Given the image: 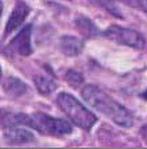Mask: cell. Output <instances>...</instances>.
<instances>
[{"label": "cell", "instance_id": "11", "mask_svg": "<svg viewBox=\"0 0 147 149\" xmlns=\"http://www.w3.org/2000/svg\"><path fill=\"white\" fill-rule=\"evenodd\" d=\"M34 81H35V84H36V88L39 89V92L43 93V95H51L53 91L56 89V83L51 77L46 76V74L35 76Z\"/></svg>", "mask_w": 147, "mask_h": 149}, {"label": "cell", "instance_id": "2", "mask_svg": "<svg viewBox=\"0 0 147 149\" xmlns=\"http://www.w3.org/2000/svg\"><path fill=\"white\" fill-rule=\"evenodd\" d=\"M56 102L63 113L82 129H91V127L96 123V116L70 93H59Z\"/></svg>", "mask_w": 147, "mask_h": 149}, {"label": "cell", "instance_id": "18", "mask_svg": "<svg viewBox=\"0 0 147 149\" xmlns=\"http://www.w3.org/2000/svg\"><path fill=\"white\" fill-rule=\"evenodd\" d=\"M1 11H3V4H1V1H0V15H1Z\"/></svg>", "mask_w": 147, "mask_h": 149}, {"label": "cell", "instance_id": "9", "mask_svg": "<svg viewBox=\"0 0 147 149\" xmlns=\"http://www.w3.org/2000/svg\"><path fill=\"white\" fill-rule=\"evenodd\" d=\"M83 43L74 36H63L60 39V49L67 56H76L82 52Z\"/></svg>", "mask_w": 147, "mask_h": 149}, {"label": "cell", "instance_id": "12", "mask_svg": "<svg viewBox=\"0 0 147 149\" xmlns=\"http://www.w3.org/2000/svg\"><path fill=\"white\" fill-rule=\"evenodd\" d=\"M76 27L79 28V31H80L82 33L87 37H91L98 33L95 25L86 17H79L78 20H76Z\"/></svg>", "mask_w": 147, "mask_h": 149}, {"label": "cell", "instance_id": "13", "mask_svg": "<svg viewBox=\"0 0 147 149\" xmlns=\"http://www.w3.org/2000/svg\"><path fill=\"white\" fill-rule=\"evenodd\" d=\"M91 1L99 4L100 7H103V8L106 9L107 12L113 13V15L116 16V17H122V13H120V11H119L118 6H116V3H115V0H91Z\"/></svg>", "mask_w": 147, "mask_h": 149}, {"label": "cell", "instance_id": "7", "mask_svg": "<svg viewBox=\"0 0 147 149\" xmlns=\"http://www.w3.org/2000/svg\"><path fill=\"white\" fill-rule=\"evenodd\" d=\"M4 130V139L8 144L12 145H19V144H25L34 141V134L28 129L23 128V125H16V127L7 128Z\"/></svg>", "mask_w": 147, "mask_h": 149}, {"label": "cell", "instance_id": "16", "mask_svg": "<svg viewBox=\"0 0 147 149\" xmlns=\"http://www.w3.org/2000/svg\"><path fill=\"white\" fill-rule=\"evenodd\" d=\"M142 134H143L144 140H146V141H147V125L143 128V130H142Z\"/></svg>", "mask_w": 147, "mask_h": 149}, {"label": "cell", "instance_id": "17", "mask_svg": "<svg viewBox=\"0 0 147 149\" xmlns=\"http://www.w3.org/2000/svg\"><path fill=\"white\" fill-rule=\"evenodd\" d=\"M141 96H142V97H143V99H144V100H147V89H146V91H144V92H143V93H142Z\"/></svg>", "mask_w": 147, "mask_h": 149}, {"label": "cell", "instance_id": "1", "mask_svg": "<svg viewBox=\"0 0 147 149\" xmlns=\"http://www.w3.org/2000/svg\"><path fill=\"white\" fill-rule=\"evenodd\" d=\"M82 96L88 105L108 117L110 120H113L115 124L124 128L131 127L134 124L131 113L95 85H86L82 89Z\"/></svg>", "mask_w": 147, "mask_h": 149}, {"label": "cell", "instance_id": "5", "mask_svg": "<svg viewBox=\"0 0 147 149\" xmlns=\"http://www.w3.org/2000/svg\"><path fill=\"white\" fill-rule=\"evenodd\" d=\"M31 33H32V25L28 24L23 28L19 33L16 35L11 41V47L16 52L22 56H30L32 53L31 45Z\"/></svg>", "mask_w": 147, "mask_h": 149}, {"label": "cell", "instance_id": "4", "mask_svg": "<svg viewBox=\"0 0 147 149\" xmlns=\"http://www.w3.org/2000/svg\"><path fill=\"white\" fill-rule=\"evenodd\" d=\"M103 35L106 37H108L110 40L132 47V48H136V49H142L144 44H146L144 37L139 32L134 31V29H128V28L118 27V25H111L103 32Z\"/></svg>", "mask_w": 147, "mask_h": 149}, {"label": "cell", "instance_id": "19", "mask_svg": "<svg viewBox=\"0 0 147 149\" xmlns=\"http://www.w3.org/2000/svg\"><path fill=\"white\" fill-rule=\"evenodd\" d=\"M0 77H1V68H0Z\"/></svg>", "mask_w": 147, "mask_h": 149}, {"label": "cell", "instance_id": "6", "mask_svg": "<svg viewBox=\"0 0 147 149\" xmlns=\"http://www.w3.org/2000/svg\"><path fill=\"white\" fill-rule=\"evenodd\" d=\"M28 13H30V8L27 7V4L23 3V1H19V3L15 6V8H13L10 19H8V22H7L6 32H4V35L7 36V35L15 32L16 29L23 24V22L27 19Z\"/></svg>", "mask_w": 147, "mask_h": 149}, {"label": "cell", "instance_id": "3", "mask_svg": "<svg viewBox=\"0 0 147 149\" xmlns=\"http://www.w3.org/2000/svg\"><path fill=\"white\" fill-rule=\"evenodd\" d=\"M28 127L34 128L43 134L50 136H66L72 132V127L68 121L63 118H55L44 113H32L28 115Z\"/></svg>", "mask_w": 147, "mask_h": 149}, {"label": "cell", "instance_id": "15", "mask_svg": "<svg viewBox=\"0 0 147 149\" xmlns=\"http://www.w3.org/2000/svg\"><path fill=\"white\" fill-rule=\"evenodd\" d=\"M126 4L134 7V8H138L143 11L144 13H147V0H122Z\"/></svg>", "mask_w": 147, "mask_h": 149}, {"label": "cell", "instance_id": "10", "mask_svg": "<svg viewBox=\"0 0 147 149\" xmlns=\"http://www.w3.org/2000/svg\"><path fill=\"white\" fill-rule=\"evenodd\" d=\"M4 91L11 97H20L27 92V85L16 77H8L4 83Z\"/></svg>", "mask_w": 147, "mask_h": 149}, {"label": "cell", "instance_id": "8", "mask_svg": "<svg viewBox=\"0 0 147 149\" xmlns=\"http://www.w3.org/2000/svg\"><path fill=\"white\" fill-rule=\"evenodd\" d=\"M16 125L28 127V115L0 109V127L3 129H7V128L16 127Z\"/></svg>", "mask_w": 147, "mask_h": 149}, {"label": "cell", "instance_id": "14", "mask_svg": "<svg viewBox=\"0 0 147 149\" xmlns=\"http://www.w3.org/2000/svg\"><path fill=\"white\" fill-rule=\"evenodd\" d=\"M66 81L71 85V87H79L82 83H83V77H82V74L78 73L75 71H71L70 69L68 72L66 73Z\"/></svg>", "mask_w": 147, "mask_h": 149}]
</instances>
